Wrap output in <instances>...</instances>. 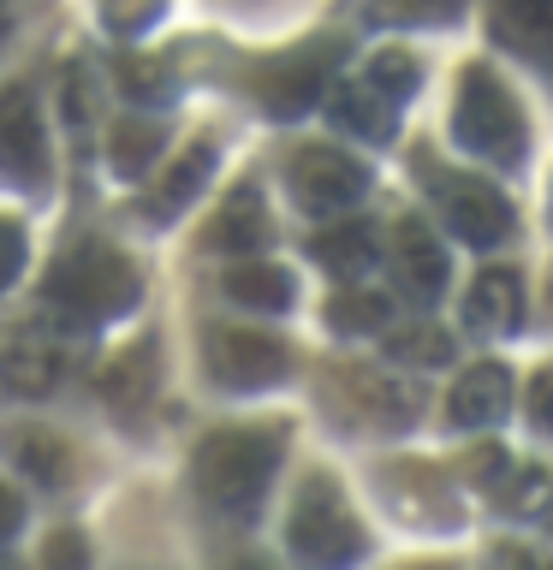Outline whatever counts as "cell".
<instances>
[{"instance_id":"cell-39","label":"cell","mask_w":553,"mask_h":570,"mask_svg":"<svg viewBox=\"0 0 553 570\" xmlns=\"http://www.w3.org/2000/svg\"><path fill=\"white\" fill-rule=\"evenodd\" d=\"M547 315H553V279H547Z\"/></svg>"},{"instance_id":"cell-13","label":"cell","mask_w":553,"mask_h":570,"mask_svg":"<svg viewBox=\"0 0 553 570\" xmlns=\"http://www.w3.org/2000/svg\"><path fill=\"white\" fill-rule=\"evenodd\" d=\"M512 404V374L506 363H470L446 392V422L453 428H494Z\"/></svg>"},{"instance_id":"cell-24","label":"cell","mask_w":553,"mask_h":570,"mask_svg":"<svg viewBox=\"0 0 553 570\" xmlns=\"http://www.w3.org/2000/svg\"><path fill=\"white\" fill-rule=\"evenodd\" d=\"M392 321V303L381 297V292H333V303H328V327L333 333H381Z\"/></svg>"},{"instance_id":"cell-21","label":"cell","mask_w":553,"mask_h":570,"mask_svg":"<svg viewBox=\"0 0 553 570\" xmlns=\"http://www.w3.org/2000/svg\"><path fill=\"white\" fill-rule=\"evenodd\" d=\"M96 386H101V399H107V404L132 416V410L155 392V345H132L125 356H114V363L101 368V381H96Z\"/></svg>"},{"instance_id":"cell-29","label":"cell","mask_w":553,"mask_h":570,"mask_svg":"<svg viewBox=\"0 0 553 570\" xmlns=\"http://www.w3.org/2000/svg\"><path fill=\"white\" fill-rule=\"evenodd\" d=\"M464 0H375V18L381 24H435V18H453Z\"/></svg>"},{"instance_id":"cell-10","label":"cell","mask_w":553,"mask_h":570,"mask_svg":"<svg viewBox=\"0 0 553 570\" xmlns=\"http://www.w3.org/2000/svg\"><path fill=\"white\" fill-rule=\"evenodd\" d=\"M392 274H399V292L410 303H423V309L446 292L453 262H446V244L435 238V226L423 214H405L399 232H392Z\"/></svg>"},{"instance_id":"cell-31","label":"cell","mask_w":553,"mask_h":570,"mask_svg":"<svg viewBox=\"0 0 553 570\" xmlns=\"http://www.w3.org/2000/svg\"><path fill=\"white\" fill-rule=\"evenodd\" d=\"M101 18L114 36H137L161 18V0H101Z\"/></svg>"},{"instance_id":"cell-16","label":"cell","mask_w":553,"mask_h":570,"mask_svg":"<svg viewBox=\"0 0 553 570\" xmlns=\"http://www.w3.org/2000/svg\"><path fill=\"white\" fill-rule=\"evenodd\" d=\"M208 178H214V142L196 137L191 149H178V160L155 178V190H149V220H173V214H185L196 196H203Z\"/></svg>"},{"instance_id":"cell-33","label":"cell","mask_w":553,"mask_h":570,"mask_svg":"<svg viewBox=\"0 0 553 570\" xmlns=\"http://www.w3.org/2000/svg\"><path fill=\"white\" fill-rule=\"evenodd\" d=\"M25 226L12 220V214H0V292H7V285L25 274Z\"/></svg>"},{"instance_id":"cell-26","label":"cell","mask_w":553,"mask_h":570,"mask_svg":"<svg viewBox=\"0 0 553 570\" xmlns=\"http://www.w3.org/2000/svg\"><path fill=\"white\" fill-rule=\"evenodd\" d=\"M363 83L375 89V96H387V101H405L410 89L423 83V66L410 60L405 48H381V53H369V66H363Z\"/></svg>"},{"instance_id":"cell-2","label":"cell","mask_w":553,"mask_h":570,"mask_svg":"<svg viewBox=\"0 0 553 570\" xmlns=\"http://www.w3.org/2000/svg\"><path fill=\"white\" fill-rule=\"evenodd\" d=\"M143 297V274L119 244L78 238L60 262L48 267V309H60L71 327H96V321L125 315Z\"/></svg>"},{"instance_id":"cell-36","label":"cell","mask_w":553,"mask_h":570,"mask_svg":"<svg viewBox=\"0 0 553 570\" xmlns=\"http://www.w3.org/2000/svg\"><path fill=\"white\" fill-rule=\"evenodd\" d=\"M470 475H482V488H494V493H499V475H506V452H494V445H488V452H476V458H470Z\"/></svg>"},{"instance_id":"cell-14","label":"cell","mask_w":553,"mask_h":570,"mask_svg":"<svg viewBox=\"0 0 553 570\" xmlns=\"http://www.w3.org/2000/svg\"><path fill=\"white\" fill-rule=\"evenodd\" d=\"M488 36L499 48L524 53V60H553V0H494Z\"/></svg>"},{"instance_id":"cell-7","label":"cell","mask_w":553,"mask_h":570,"mask_svg":"<svg viewBox=\"0 0 553 570\" xmlns=\"http://www.w3.org/2000/svg\"><path fill=\"white\" fill-rule=\"evenodd\" d=\"M203 368L226 392H262L292 368V351H285V338L256 333V327H214L203 345Z\"/></svg>"},{"instance_id":"cell-20","label":"cell","mask_w":553,"mask_h":570,"mask_svg":"<svg viewBox=\"0 0 553 570\" xmlns=\"http://www.w3.org/2000/svg\"><path fill=\"white\" fill-rule=\"evenodd\" d=\"M392 107H399V101L375 96L363 78L346 83V89H333V125H339V131H351V137H363V142H387L392 137Z\"/></svg>"},{"instance_id":"cell-22","label":"cell","mask_w":553,"mask_h":570,"mask_svg":"<svg viewBox=\"0 0 553 570\" xmlns=\"http://www.w3.org/2000/svg\"><path fill=\"white\" fill-rule=\"evenodd\" d=\"M316 249V262L328 267V274H339V279H351V274H363V267H375V232L363 226V220H346V226H328L321 238L310 244Z\"/></svg>"},{"instance_id":"cell-38","label":"cell","mask_w":553,"mask_h":570,"mask_svg":"<svg viewBox=\"0 0 553 570\" xmlns=\"http://www.w3.org/2000/svg\"><path fill=\"white\" fill-rule=\"evenodd\" d=\"M0 570H25V564H18V559H0Z\"/></svg>"},{"instance_id":"cell-8","label":"cell","mask_w":553,"mask_h":570,"mask_svg":"<svg viewBox=\"0 0 553 570\" xmlns=\"http://www.w3.org/2000/svg\"><path fill=\"white\" fill-rule=\"evenodd\" d=\"M435 208L446 214L453 238H464L470 249L506 244L512 226H517L512 203L488 185V178H476V173H435Z\"/></svg>"},{"instance_id":"cell-12","label":"cell","mask_w":553,"mask_h":570,"mask_svg":"<svg viewBox=\"0 0 553 570\" xmlns=\"http://www.w3.org/2000/svg\"><path fill=\"white\" fill-rule=\"evenodd\" d=\"M517 321H524V274L517 267H482L470 279V292H464V327L499 338Z\"/></svg>"},{"instance_id":"cell-37","label":"cell","mask_w":553,"mask_h":570,"mask_svg":"<svg viewBox=\"0 0 553 570\" xmlns=\"http://www.w3.org/2000/svg\"><path fill=\"white\" fill-rule=\"evenodd\" d=\"M405 570H453V564H435V559H428V564H405Z\"/></svg>"},{"instance_id":"cell-19","label":"cell","mask_w":553,"mask_h":570,"mask_svg":"<svg viewBox=\"0 0 553 570\" xmlns=\"http://www.w3.org/2000/svg\"><path fill=\"white\" fill-rule=\"evenodd\" d=\"M221 292L232 303H244V309H262V315L292 309V274L274 267V262H239V267H226Z\"/></svg>"},{"instance_id":"cell-27","label":"cell","mask_w":553,"mask_h":570,"mask_svg":"<svg viewBox=\"0 0 553 570\" xmlns=\"http://www.w3.org/2000/svg\"><path fill=\"white\" fill-rule=\"evenodd\" d=\"M547 499H553V475L547 470H517L512 481H499V505H506L512 517H535V511H547Z\"/></svg>"},{"instance_id":"cell-18","label":"cell","mask_w":553,"mask_h":570,"mask_svg":"<svg viewBox=\"0 0 553 570\" xmlns=\"http://www.w3.org/2000/svg\"><path fill=\"white\" fill-rule=\"evenodd\" d=\"M7 452L12 463L25 470L30 481H42V488H66L71 481V445L54 434V428H12V440H7Z\"/></svg>"},{"instance_id":"cell-3","label":"cell","mask_w":553,"mask_h":570,"mask_svg":"<svg viewBox=\"0 0 553 570\" xmlns=\"http://www.w3.org/2000/svg\"><path fill=\"white\" fill-rule=\"evenodd\" d=\"M453 137L464 142L470 155L494 160V167H517L524 160V142H530V125H524V107L506 83H499L494 66H464L458 78V96H453Z\"/></svg>"},{"instance_id":"cell-23","label":"cell","mask_w":553,"mask_h":570,"mask_svg":"<svg viewBox=\"0 0 553 570\" xmlns=\"http://www.w3.org/2000/svg\"><path fill=\"white\" fill-rule=\"evenodd\" d=\"M387 356L392 363H410V368H446L453 363V333L428 327V321H417V327H392Z\"/></svg>"},{"instance_id":"cell-6","label":"cell","mask_w":553,"mask_h":570,"mask_svg":"<svg viewBox=\"0 0 553 570\" xmlns=\"http://www.w3.org/2000/svg\"><path fill=\"white\" fill-rule=\"evenodd\" d=\"M71 368V338L54 327V321H7L0 327V386L18 392V399H42L66 381Z\"/></svg>"},{"instance_id":"cell-15","label":"cell","mask_w":553,"mask_h":570,"mask_svg":"<svg viewBox=\"0 0 553 570\" xmlns=\"http://www.w3.org/2000/svg\"><path fill=\"white\" fill-rule=\"evenodd\" d=\"M274 238V220H268V208H262V196L239 185L221 203V214L208 220V249H226V256H256V249Z\"/></svg>"},{"instance_id":"cell-4","label":"cell","mask_w":553,"mask_h":570,"mask_svg":"<svg viewBox=\"0 0 553 570\" xmlns=\"http://www.w3.org/2000/svg\"><path fill=\"white\" fill-rule=\"evenodd\" d=\"M292 559L303 570H346L363 559V523L333 488V475H310L292 499V523H285Z\"/></svg>"},{"instance_id":"cell-11","label":"cell","mask_w":553,"mask_h":570,"mask_svg":"<svg viewBox=\"0 0 553 570\" xmlns=\"http://www.w3.org/2000/svg\"><path fill=\"white\" fill-rule=\"evenodd\" d=\"M321 78H328V53H316V48L285 53V60L256 71V101L274 119H298V114H310V107L321 101Z\"/></svg>"},{"instance_id":"cell-32","label":"cell","mask_w":553,"mask_h":570,"mask_svg":"<svg viewBox=\"0 0 553 570\" xmlns=\"http://www.w3.org/2000/svg\"><path fill=\"white\" fill-rule=\"evenodd\" d=\"M60 96H66V125H71V131H84L89 114H96V89H89V71L84 66H66Z\"/></svg>"},{"instance_id":"cell-5","label":"cell","mask_w":553,"mask_h":570,"mask_svg":"<svg viewBox=\"0 0 553 570\" xmlns=\"http://www.w3.org/2000/svg\"><path fill=\"white\" fill-rule=\"evenodd\" d=\"M285 190H292V203L303 214L328 220V214H346L363 203L369 173H363V160H351L333 142H298L292 160H285Z\"/></svg>"},{"instance_id":"cell-17","label":"cell","mask_w":553,"mask_h":570,"mask_svg":"<svg viewBox=\"0 0 553 570\" xmlns=\"http://www.w3.org/2000/svg\"><path fill=\"white\" fill-rule=\"evenodd\" d=\"M351 404H357V416L375 422V428H410V422H417V410H423V392L405 386V381H392V374L357 368L351 374Z\"/></svg>"},{"instance_id":"cell-35","label":"cell","mask_w":553,"mask_h":570,"mask_svg":"<svg viewBox=\"0 0 553 570\" xmlns=\"http://www.w3.org/2000/svg\"><path fill=\"white\" fill-rule=\"evenodd\" d=\"M18 529H25V493H18L12 481H0V547H7Z\"/></svg>"},{"instance_id":"cell-28","label":"cell","mask_w":553,"mask_h":570,"mask_svg":"<svg viewBox=\"0 0 553 570\" xmlns=\"http://www.w3.org/2000/svg\"><path fill=\"white\" fill-rule=\"evenodd\" d=\"M119 83H125V96H132V101H161L173 89L167 66H161V60H137V53H125V60H119Z\"/></svg>"},{"instance_id":"cell-30","label":"cell","mask_w":553,"mask_h":570,"mask_svg":"<svg viewBox=\"0 0 553 570\" xmlns=\"http://www.w3.org/2000/svg\"><path fill=\"white\" fill-rule=\"evenodd\" d=\"M42 570H89V541H84L78 529H48Z\"/></svg>"},{"instance_id":"cell-40","label":"cell","mask_w":553,"mask_h":570,"mask_svg":"<svg viewBox=\"0 0 553 570\" xmlns=\"http://www.w3.org/2000/svg\"><path fill=\"white\" fill-rule=\"evenodd\" d=\"M232 570H262V564H232Z\"/></svg>"},{"instance_id":"cell-1","label":"cell","mask_w":553,"mask_h":570,"mask_svg":"<svg viewBox=\"0 0 553 570\" xmlns=\"http://www.w3.org/2000/svg\"><path fill=\"white\" fill-rule=\"evenodd\" d=\"M280 458H285V428H214L196 445L191 475L208 511L232 517V523H250L262 511Z\"/></svg>"},{"instance_id":"cell-9","label":"cell","mask_w":553,"mask_h":570,"mask_svg":"<svg viewBox=\"0 0 553 570\" xmlns=\"http://www.w3.org/2000/svg\"><path fill=\"white\" fill-rule=\"evenodd\" d=\"M0 178L12 185H48V125L30 83H0Z\"/></svg>"},{"instance_id":"cell-34","label":"cell","mask_w":553,"mask_h":570,"mask_svg":"<svg viewBox=\"0 0 553 570\" xmlns=\"http://www.w3.org/2000/svg\"><path fill=\"white\" fill-rule=\"evenodd\" d=\"M530 422L553 434V368H542V374L530 381Z\"/></svg>"},{"instance_id":"cell-25","label":"cell","mask_w":553,"mask_h":570,"mask_svg":"<svg viewBox=\"0 0 553 570\" xmlns=\"http://www.w3.org/2000/svg\"><path fill=\"white\" fill-rule=\"evenodd\" d=\"M161 142H167L161 119H125V125H114V173L137 178L161 155Z\"/></svg>"},{"instance_id":"cell-41","label":"cell","mask_w":553,"mask_h":570,"mask_svg":"<svg viewBox=\"0 0 553 570\" xmlns=\"http://www.w3.org/2000/svg\"><path fill=\"white\" fill-rule=\"evenodd\" d=\"M0 30H7V12H0Z\"/></svg>"}]
</instances>
